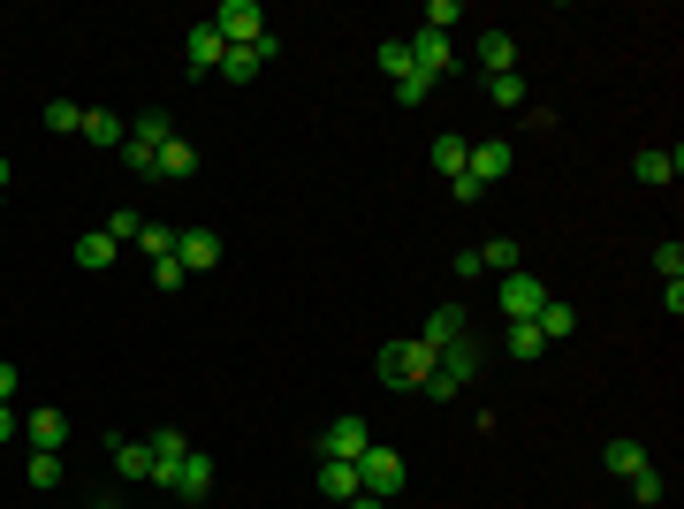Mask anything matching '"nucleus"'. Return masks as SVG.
<instances>
[{"instance_id": "17", "label": "nucleus", "mask_w": 684, "mask_h": 509, "mask_svg": "<svg viewBox=\"0 0 684 509\" xmlns=\"http://www.w3.org/2000/svg\"><path fill=\"white\" fill-rule=\"evenodd\" d=\"M441 372H449L457 388H472V380H480V342H472V335L449 342V350H441Z\"/></svg>"}, {"instance_id": "27", "label": "nucleus", "mask_w": 684, "mask_h": 509, "mask_svg": "<svg viewBox=\"0 0 684 509\" xmlns=\"http://www.w3.org/2000/svg\"><path fill=\"white\" fill-rule=\"evenodd\" d=\"M84 138H92V145H122V122H115L107 107H84Z\"/></svg>"}, {"instance_id": "5", "label": "nucleus", "mask_w": 684, "mask_h": 509, "mask_svg": "<svg viewBox=\"0 0 684 509\" xmlns=\"http://www.w3.org/2000/svg\"><path fill=\"white\" fill-rule=\"evenodd\" d=\"M365 449H373V434H365V418H357V411H342L335 426L320 434V457H335V464H357Z\"/></svg>"}, {"instance_id": "13", "label": "nucleus", "mask_w": 684, "mask_h": 509, "mask_svg": "<svg viewBox=\"0 0 684 509\" xmlns=\"http://www.w3.org/2000/svg\"><path fill=\"white\" fill-rule=\"evenodd\" d=\"M221 54H228V38H221L213 23H190V38H182V61H190V69H221Z\"/></svg>"}, {"instance_id": "42", "label": "nucleus", "mask_w": 684, "mask_h": 509, "mask_svg": "<svg viewBox=\"0 0 684 509\" xmlns=\"http://www.w3.org/2000/svg\"><path fill=\"white\" fill-rule=\"evenodd\" d=\"M92 509H122V502H92Z\"/></svg>"}, {"instance_id": "41", "label": "nucleus", "mask_w": 684, "mask_h": 509, "mask_svg": "<svg viewBox=\"0 0 684 509\" xmlns=\"http://www.w3.org/2000/svg\"><path fill=\"white\" fill-rule=\"evenodd\" d=\"M0 190H8V161H0Z\"/></svg>"}, {"instance_id": "20", "label": "nucleus", "mask_w": 684, "mask_h": 509, "mask_svg": "<svg viewBox=\"0 0 684 509\" xmlns=\"http://www.w3.org/2000/svg\"><path fill=\"white\" fill-rule=\"evenodd\" d=\"M320 495H328V502H350V495H357V464H335V457H320Z\"/></svg>"}, {"instance_id": "6", "label": "nucleus", "mask_w": 684, "mask_h": 509, "mask_svg": "<svg viewBox=\"0 0 684 509\" xmlns=\"http://www.w3.org/2000/svg\"><path fill=\"white\" fill-rule=\"evenodd\" d=\"M540 305H547V282H540V274H524V267L503 274V320H532Z\"/></svg>"}, {"instance_id": "2", "label": "nucleus", "mask_w": 684, "mask_h": 509, "mask_svg": "<svg viewBox=\"0 0 684 509\" xmlns=\"http://www.w3.org/2000/svg\"><path fill=\"white\" fill-rule=\"evenodd\" d=\"M426 372H434V350H426L418 335L380 350V380H388V388H426Z\"/></svg>"}, {"instance_id": "38", "label": "nucleus", "mask_w": 684, "mask_h": 509, "mask_svg": "<svg viewBox=\"0 0 684 509\" xmlns=\"http://www.w3.org/2000/svg\"><path fill=\"white\" fill-rule=\"evenodd\" d=\"M15 434H23V418H15V411H8V403H0V449H8V441H15Z\"/></svg>"}, {"instance_id": "8", "label": "nucleus", "mask_w": 684, "mask_h": 509, "mask_svg": "<svg viewBox=\"0 0 684 509\" xmlns=\"http://www.w3.org/2000/svg\"><path fill=\"white\" fill-rule=\"evenodd\" d=\"M510 168H517V153L503 145V138H487V145H472V153H464V175H472L480 190H487V182H503Z\"/></svg>"}, {"instance_id": "36", "label": "nucleus", "mask_w": 684, "mask_h": 509, "mask_svg": "<svg viewBox=\"0 0 684 509\" xmlns=\"http://www.w3.org/2000/svg\"><path fill=\"white\" fill-rule=\"evenodd\" d=\"M31 487H61V457H54V449L31 457Z\"/></svg>"}, {"instance_id": "9", "label": "nucleus", "mask_w": 684, "mask_h": 509, "mask_svg": "<svg viewBox=\"0 0 684 509\" xmlns=\"http://www.w3.org/2000/svg\"><path fill=\"white\" fill-rule=\"evenodd\" d=\"M145 449H153V487H168L175 495V480H182V457H190V441H182V434H153V441H145Z\"/></svg>"}, {"instance_id": "4", "label": "nucleus", "mask_w": 684, "mask_h": 509, "mask_svg": "<svg viewBox=\"0 0 684 509\" xmlns=\"http://www.w3.org/2000/svg\"><path fill=\"white\" fill-rule=\"evenodd\" d=\"M403 46H411V69H418L426 84H441V76L457 69V38H441V31H426V23H418V38H403Z\"/></svg>"}, {"instance_id": "39", "label": "nucleus", "mask_w": 684, "mask_h": 509, "mask_svg": "<svg viewBox=\"0 0 684 509\" xmlns=\"http://www.w3.org/2000/svg\"><path fill=\"white\" fill-rule=\"evenodd\" d=\"M15 388H23V380H15V365H8V357H0V403H8V395H15Z\"/></svg>"}, {"instance_id": "32", "label": "nucleus", "mask_w": 684, "mask_h": 509, "mask_svg": "<svg viewBox=\"0 0 684 509\" xmlns=\"http://www.w3.org/2000/svg\"><path fill=\"white\" fill-rule=\"evenodd\" d=\"M487 99H495V107H524V76H487Z\"/></svg>"}, {"instance_id": "37", "label": "nucleus", "mask_w": 684, "mask_h": 509, "mask_svg": "<svg viewBox=\"0 0 684 509\" xmlns=\"http://www.w3.org/2000/svg\"><path fill=\"white\" fill-rule=\"evenodd\" d=\"M426 92H434V84H426V76H418V69H411V76H403V84H396V99H403V107H418V99H426Z\"/></svg>"}, {"instance_id": "33", "label": "nucleus", "mask_w": 684, "mask_h": 509, "mask_svg": "<svg viewBox=\"0 0 684 509\" xmlns=\"http://www.w3.org/2000/svg\"><path fill=\"white\" fill-rule=\"evenodd\" d=\"M654 267H662V282H684V244H677V236L654 244Z\"/></svg>"}, {"instance_id": "15", "label": "nucleus", "mask_w": 684, "mask_h": 509, "mask_svg": "<svg viewBox=\"0 0 684 509\" xmlns=\"http://www.w3.org/2000/svg\"><path fill=\"white\" fill-rule=\"evenodd\" d=\"M175 495H182V502H205V495H213V457H205V449H190V457H182Z\"/></svg>"}, {"instance_id": "12", "label": "nucleus", "mask_w": 684, "mask_h": 509, "mask_svg": "<svg viewBox=\"0 0 684 509\" xmlns=\"http://www.w3.org/2000/svg\"><path fill=\"white\" fill-rule=\"evenodd\" d=\"M464 328H472V320H464V305H441V312H426V335H418V342L441 357L449 342H464Z\"/></svg>"}, {"instance_id": "14", "label": "nucleus", "mask_w": 684, "mask_h": 509, "mask_svg": "<svg viewBox=\"0 0 684 509\" xmlns=\"http://www.w3.org/2000/svg\"><path fill=\"white\" fill-rule=\"evenodd\" d=\"M259 69H267V54H259V38H251V46H228V54H221V69H213V76H221V84H251V76H259Z\"/></svg>"}, {"instance_id": "11", "label": "nucleus", "mask_w": 684, "mask_h": 509, "mask_svg": "<svg viewBox=\"0 0 684 509\" xmlns=\"http://www.w3.org/2000/svg\"><path fill=\"white\" fill-rule=\"evenodd\" d=\"M472 61H480V76H510L517 69V38L510 31H480V54H472Z\"/></svg>"}, {"instance_id": "21", "label": "nucleus", "mask_w": 684, "mask_h": 509, "mask_svg": "<svg viewBox=\"0 0 684 509\" xmlns=\"http://www.w3.org/2000/svg\"><path fill=\"white\" fill-rule=\"evenodd\" d=\"M115 259H122V244H115L107 228H92V236L76 244V267H115Z\"/></svg>"}, {"instance_id": "29", "label": "nucleus", "mask_w": 684, "mask_h": 509, "mask_svg": "<svg viewBox=\"0 0 684 509\" xmlns=\"http://www.w3.org/2000/svg\"><path fill=\"white\" fill-rule=\"evenodd\" d=\"M464 153H472V138H434V168L441 175H464Z\"/></svg>"}, {"instance_id": "19", "label": "nucleus", "mask_w": 684, "mask_h": 509, "mask_svg": "<svg viewBox=\"0 0 684 509\" xmlns=\"http://www.w3.org/2000/svg\"><path fill=\"white\" fill-rule=\"evenodd\" d=\"M532 328H540V335H547V342H563V335H578V312H570L563 297H547V305L532 312Z\"/></svg>"}, {"instance_id": "7", "label": "nucleus", "mask_w": 684, "mask_h": 509, "mask_svg": "<svg viewBox=\"0 0 684 509\" xmlns=\"http://www.w3.org/2000/svg\"><path fill=\"white\" fill-rule=\"evenodd\" d=\"M175 267H182V274L221 267V236H213V228H182V236H175Z\"/></svg>"}, {"instance_id": "18", "label": "nucleus", "mask_w": 684, "mask_h": 509, "mask_svg": "<svg viewBox=\"0 0 684 509\" xmlns=\"http://www.w3.org/2000/svg\"><path fill=\"white\" fill-rule=\"evenodd\" d=\"M23 441H38V449H61V441H69V418H61V411H31V418H23Z\"/></svg>"}, {"instance_id": "28", "label": "nucleus", "mask_w": 684, "mask_h": 509, "mask_svg": "<svg viewBox=\"0 0 684 509\" xmlns=\"http://www.w3.org/2000/svg\"><path fill=\"white\" fill-rule=\"evenodd\" d=\"M662 495H670V480H662V472H654V464H639V472H632V502H662Z\"/></svg>"}, {"instance_id": "30", "label": "nucleus", "mask_w": 684, "mask_h": 509, "mask_svg": "<svg viewBox=\"0 0 684 509\" xmlns=\"http://www.w3.org/2000/svg\"><path fill=\"white\" fill-rule=\"evenodd\" d=\"M457 23H464V0H426V31H441V38H449Z\"/></svg>"}, {"instance_id": "34", "label": "nucleus", "mask_w": 684, "mask_h": 509, "mask_svg": "<svg viewBox=\"0 0 684 509\" xmlns=\"http://www.w3.org/2000/svg\"><path fill=\"white\" fill-rule=\"evenodd\" d=\"M380 76H396V84L411 76V46H403V38H388V46H380Z\"/></svg>"}, {"instance_id": "10", "label": "nucleus", "mask_w": 684, "mask_h": 509, "mask_svg": "<svg viewBox=\"0 0 684 509\" xmlns=\"http://www.w3.org/2000/svg\"><path fill=\"white\" fill-rule=\"evenodd\" d=\"M632 175H639V182H677L684 175V145H647V153L632 161Z\"/></svg>"}, {"instance_id": "31", "label": "nucleus", "mask_w": 684, "mask_h": 509, "mask_svg": "<svg viewBox=\"0 0 684 509\" xmlns=\"http://www.w3.org/2000/svg\"><path fill=\"white\" fill-rule=\"evenodd\" d=\"M639 464H647V449H639V441H609V472H616V480H632Z\"/></svg>"}, {"instance_id": "25", "label": "nucleus", "mask_w": 684, "mask_h": 509, "mask_svg": "<svg viewBox=\"0 0 684 509\" xmlns=\"http://www.w3.org/2000/svg\"><path fill=\"white\" fill-rule=\"evenodd\" d=\"M138 251H145V259H175V228L168 221H145V228H138Z\"/></svg>"}, {"instance_id": "24", "label": "nucleus", "mask_w": 684, "mask_h": 509, "mask_svg": "<svg viewBox=\"0 0 684 509\" xmlns=\"http://www.w3.org/2000/svg\"><path fill=\"white\" fill-rule=\"evenodd\" d=\"M503 350H510V357H540V350H547V335H540L532 320H510V335H503Z\"/></svg>"}, {"instance_id": "22", "label": "nucleus", "mask_w": 684, "mask_h": 509, "mask_svg": "<svg viewBox=\"0 0 684 509\" xmlns=\"http://www.w3.org/2000/svg\"><path fill=\"white\" fill-rule=\"evenodd\" d=\"M161 175H175V182L198 175V145H190V138H168V145H161Z\"/></svg>"}, {"instance_id": "35", "label": "nucleus", "mask_w": 684, "mask_h": 509, "mask_svg": "<svg viewBox=\"0 0 684 509\" xmlns=\"http://www.w3.org/2000/svg\"><path fill=\"white\" fill-rule=\"evenodd\" d=\"M138 228H145V221H138L130 205H115V213H107V236H115V244H138Z\"/></svg>"}, {"instance_id": "16", "label": "nucleus", "mask_w": 684, "mask_h": 509, "mask_svg": "<svg viewBox=\"0 0 684 509\" xmlns=\"http://www.w3.org/2000/svg\"><path fill=\"white\" fill-rule=\"evenodd\" d=\"M107 457H115V472H122V480H153V449H145V441H122V434H115V441H107Z\"/></svg>"}, {"instance_id": "3", "label": "nucleus", "mask_w": 684, "mask_h": 509, "mask_svg": "<svg viewBox=\"0 0 684 509\" xmlns=\"http://www.w3.org/2000/svg\"><path fill=\"white\" fill-rule=\"evenodd\" d=\"M205 23H213V31H221L228 46H251V38L267 31V8H259V0H221V8H213Z\"/></svg>"}, {"instance_id": "40", "label": "nucleus", "mask_w": 684, "mask_h": 509, "mask_svg": "<svg viewBox=\"0 0 684 509\" xmlns=\"http://www.w3.org/2000/svg\"><path fill=\"white\" fill-rule=\"evenodd\" d=\"M342 509H388V502H373V495H350V502H342Z\"/></svg>"}, {"instance_id": "26", "label": "nucleus", "mask_w": 684, "mask_h": 509, "mask_svg": "<svg viewBox=\"0 0 684 509\" xmlns=\"http://www.w3.org/2000/svg\"><path fill=\"white\" fill-rule=\"evenodd\" d=\"M480 274H517V244H510V236L480 244Z\"/></svg>"}, {"instance_id": "23", "label": "nucleus", "mask_w": 684, "mask_h": 509, "mask_svg": "<svg viewBox=\"0 0 684 509\" xmlns=\"http://www.w3.org/2000/svg\"><path fill=\"white\" fill-rule=\"evenodd\" d=\"M46 130H54V138H84V107H76V99H54V107H46Z\"/></svg>"}, {"instance_id": "1", "label": "nucleus", "mask_w": 684, "mask_h": 509, "mask_svg": "<svg viewBox=\"0 0 684 509\" xmlns=\"http://www.w3.org/2000/svg\"><path fill=\"white\" fill-rule=\"evenodd\" d=\"M403 480H411V472H403V457H396V449H380V441H373V449L357 457V495L396 502V495H403Z\"/></svg>"}]
</instances>
